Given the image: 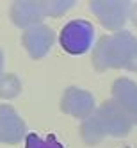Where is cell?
Here are the masks:
<instances>
[{"label":"cell","instance_id":"1","mask_svg":"<svg viewBox=\"0 0 137 148\" xmlns=\"http://www.w3.org/2000/svg\"><path fill=\"white\" fill-rule=\"evenodd\" d=\"M61 47L71 56H82L91 48L94 39V27L86 20L68 22L61 30Z\"/></svg>","mask_w":137,"mask_h":148},{"label":"cell","instance_id":"2","mask_svg":"<svg viewBox=\"0 0 137 148\" xmlns=\"http://www.w3.org/2000/svg\"><path fill=\"white\" fill-rule=\"evenodd\" d=\"M25 148H64L54 136L48 137H41L37 134H29L25 139Z\"/></svg>","mask_w":137,"mask_h":148}]
</instances>
